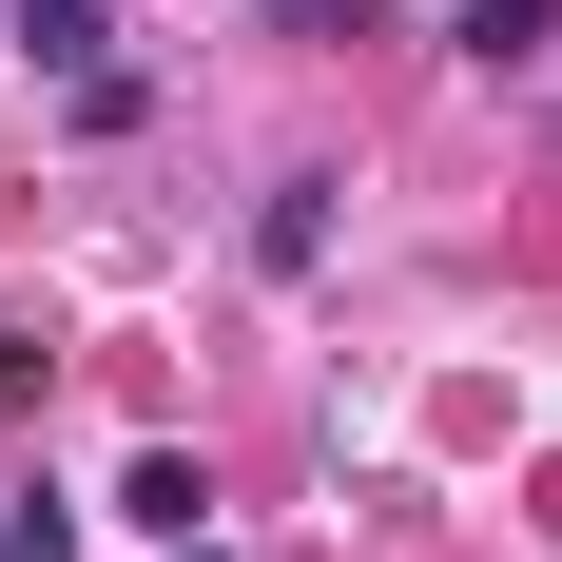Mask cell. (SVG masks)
Returning <instances> with one entry per match:
<instances>
[{
  "label": "cell",
  "mask_w": 562,
  "mask_h": 562,
  "mask_svg": "<svg viewBox=\"0 0 562 562\" xmlns=\"http://www.w3.org/2000/svg\"><path fill=\"white\" fill-rule=\"evenodd\" d=\"M116 524H156V543H194V524H214V485H194V447H136V465H116Z\"/></svg>",
  "instance_id": "1"
},
{
  "label": "cell",
  "mask_w": 562,
  "mask_h": 562,
  "mask_svg": "<svg viewBox=\"0 0 562 562\" xmlns=\"http://www.w3.org/2000/svg\"><path fill=\"white\" fill-rule=\"evenodd\" d=\"M447 40H465V58H485V78H524V58H543V40H562V0H465Z\"/></svg>",
  "instance_id": "2"
},
{
  "label": "cell",
  "mask_w": 562,
  "mask_h": 562,
  "mask_svg": "<svg viewBox=\"0 0 562 562\" xmlns=\"http://www.w3.org/2000/svg\"><path fill=\"white\" fill-rule=\"evenodd\" d=\"M252 252H272V272H311V252H330V175H272V214H252Z\"/></svg>",
  "instance_id": "3"
},
{
  "label": "cell",
  "mask_w": 562,
  "mask_h": 562,
  "mask_svg": "<svg viewBox=\"0 0 562 562\" xmlns=\"http://www.w3.org/2000/svg\"><path fill=\"white\" fill-rule=\"evenodd\" d=\"M20 58H58V78H98V0H20Z\"/></svg>",
  "instance_id": "4"
},
{
  "label": "cell",
  "mask_w": 562,
  "mask_h": 562,
  "mask_svg": "<svg viewBox=\"0 0 562 562\" xmlns=\"http://www.w3.org/2000/svg\"><path fill=\"white\" fill-rule=\"evenodd\" d=\"M369 20H389V0H291V40H369Z\"/></svg>",
  "instance_id": "5"
},
{
  "label": "cell",
  "mask_w": 562,
  "mask_h": 562,
  "mask_svg": "<svg viewBox=\"0 0 562 562\" xmlns=\"http://www.w3.org/2000/svg\"><path fill=\"white\" fill-rule=\"evenodd\" d=\"M0 389H40V349H20V311H0Z\"/></svg>",
  "instance_id": "6"
},
{
  "label": "cell",
  "mask_w": 562,
  "mask_h": 562,
  "mask_svg": "<svg viewBox=\"0 0 562 562\" xmlns=\"http://www.w3.org/2000/svg\"><path fill=\"white\" fill-rule=\"evenodd\" d=\"M175 562H214V543H175Z\"/></svg>",
  "instance_id": "7"
}]
</instances>
